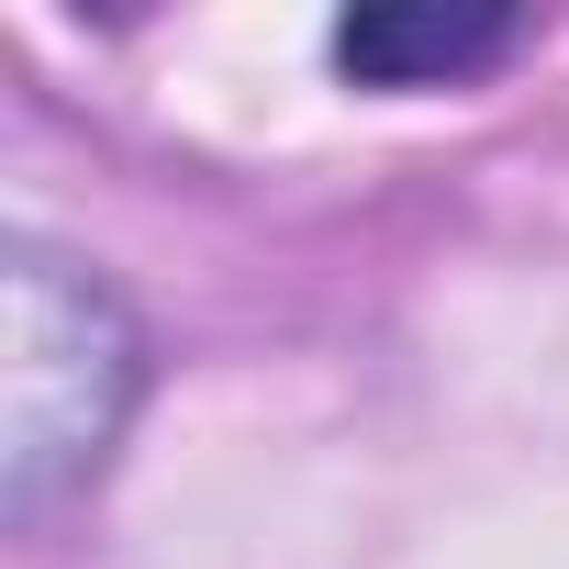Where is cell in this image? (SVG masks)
<instances>
[{
	"label": "cell",
	"instance_id": "7a4b0ae2",
	"mask_svg": "<svg viewBox=\"0 0 569 569\" xmlns=\"http://www.w3.org/2000/svg\"><path fill=\"white\" fill-rule=\"evenodd\" d=\"M513 46V12H347L336 23V68L369 90H436L469 79Z\"/></svg>",
	"mask_w": 569,
	"mask_h": 569
},
{
	"label": "cell",
	"instance_id": "6da1fadb",
	"mask_svg": "<svg viewBox=\"0 0 569 569\" xmlns=\"http://www.w3.org/2000/svg\"><path fill=\"white\" fill-rule=\"evenodd\" d=\"M134 391H146V347H134L123 302L101 279H79L57 246H12V358H0L12 447H0V491H12L23 525L112 458Z\"/></svg>",
	"mask_w": 569,
	"mask_h": 569
}]
</instances>
